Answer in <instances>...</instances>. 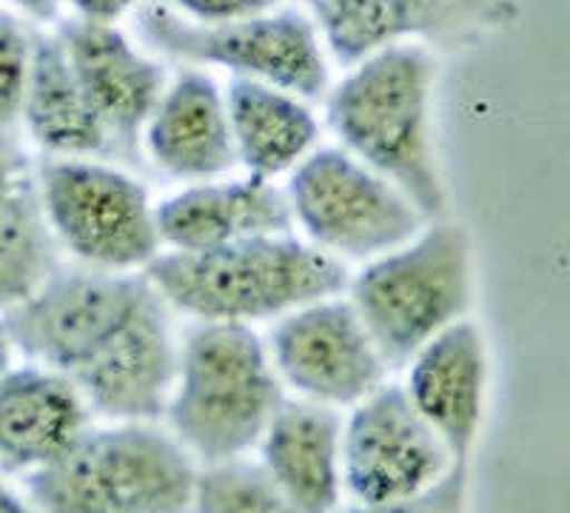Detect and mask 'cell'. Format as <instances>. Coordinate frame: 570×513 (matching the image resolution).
I'll use <instances>...</instances> for the list:
<instances>
[{
  "label": "cell",
  "mask_w": 570,
  "mask_h": 513,
  "mask_svg": "<svg viewBox=\"0 0 570 513\" xmlns=\"http://www.w3.org/2000/svg\"><path fill=\"white\" fill-rule=\"evenodd\" d=\"M0 325L12 348L69 379L95 414L149 423L169 408L177 377L169 306L146 274L55 272Z\"/></svg>",
  "instance_id": "1"
},
{
  "label": "cell",
  "mask_w": 570,
  "mask_h": 513,
  "mask_svg": "<svg viewBox=\"0 0 570 513\" xmlns=\"http://www.w3.org/2000/svg\"><path fill=\"white\" fill-rule=\"evenodd\" d=\"M436 60L422 43H394L351 66L328 98V126L345 151L394 182L425 217L445 189L431 144Z\"/></svg>",
  "instance_id": "2"
},
{
  "label": "cell",
  "mask_w": 570,
  "mask_h": 513,
  "mask_svg": "<svg viewBox=\"0 0 570 513\" xmlns=\"http://www.w3.org/2000/svg\"><path fill=\"white\" fill-rule=\"evenodd\" d=\"M146 277L166 306L203 323L248 325L328 299L348 283L343 263L292 235L212 251L157 254Z\"/></svg>",
  "instance_id": "3"
},
{
  "label": "cell",
  "mask_w": 570,
  "mask_h": 513,
  "mask_svg": "<svg viewBox=\"0 0 570 513\" xmlns=\"http://www.w3.org/2000/svg\"><path fill=\"white\" fill-rule=\"evenodd\" d=\"M283 405L266 345L248 325L203 323L177 357L169 399L175 440L206 465L240 460Z\"/></svg>",
  "instance_id": "4"
},
{
  "label": "cell",
  "mask_w": 570,
  "mask_h": 513,
  "mask_svg": "<svg viewBox=\"0 0 570 513\" xmlns=\"http://www.w3.org/2000/svg\"><path fill=\"white\" fill-rule=\"evenodd\" d=\"M38 513H186L197 468L175 436L149 423L89 428L27 480Z\"/></svg>",
  "instance_id": "5"
},
{
  "label": "cell",
  "mask_w": 570,
  "mask_h": 513,
  "mask_svg": "<svg viewBox=\"0 0 570 513\" xmlns=\"http://www.w3.org/2000/svg\"><path fill=\"white\" fill-rule=\"evenodd\" d=\"M351 306L385 365L414 359L471 306V248L462 228L440 220L368 260L351 283Z\"/></svg>",
  "instance_id": "6"
},
{
  "label": "cell",
  "mask_w": 570,
  "mask_h": 513,
  "mask_svg": "<svg viewBox=\"0 0 570 513\" xmlns=\"http://www.w3.org/2000/svg\"><path fill=\"white\" fill-rule=\"evenodd\" d=\"M137 29L157 52L191 63L223 66L303 100L323 98L328 66L317 27L299 12H266L232 23H195L166 7L142 9Z\"/></svg>",
  "instance_id": "7"
},
{
  "label": "cell",
  "mask_w": 570,
  "mask_h": 513,
  "mask_svg": "<svg viewBox=\"0 0 570 513\" xmlns=\"http://www.w3.org/2000/svg\"><path fill=\"white\" fill-rule=\"evenodd\" d=\"M43 215L55 240L100 272H129L157 257V208L135 177L104 162L52 157L38 169Z\"/></svg>",
  "instance_id": "8"
},
{
  "label": "cell",
  "mask_w": 570,
  "mask_h": 513,
  "mask_svg": "<svg viewBox=\"0 0 570 513\" xmlns=\"http://www.w3.org/2000/svg\"><path fill=\"white\" fill-rule=\"evenodd\" d=\"M288 206L320 251L351 260H376L422 231L425 215L343 149L312 151L294 169Z\"/></svg>",
  "instance_id": "9"
},
{
  "label": "cell",
  "mask_w": 570,
  "mask_h": 513,
  "mask_svg": "<svg viewBox=\"0 0 570 513\" xmlns=\"http://www.w3.org/2000/svg\"><path fill=\"white\" fill-rule=\"evenodd\" d=\"M456 462L411 405L405 388L380 385L343 431V482L360 505L422 496Z\"/></svg>",
  "instance_id": "10"
},
{
  "label": "cell",
  "mask_w": 570,
  "mask_h": 513,
  "mask_svg": "<svg viewBox=\"0 0 570 513\" xmlns=\"http://www.w3.org/2000/svg\"><path fill=\"white\" fill-rule=\"evenodd\" d=\"M272 363L277 377L317 405H360L385 374V359L354 306L331 297L279 317Z\"/></svg>",
  "instance_id": "11"
},
{
  "label": "cell",
  "mask_w": 570,
  "mask_h": 513,
  "mask_svg": "<svg viewBox=\"0 0 570 513\" xmlns=\"http://www.w3.org/2000/svg\"><path fill=\"white\" fill-rule=\"evenodd\" d=\"M343 66L394 43L454 46L502 14L505 0H305Z\"/></svg>",
  "instance_id": "12"
},
{
  "label": "cell",
  "mask_w": 570,
  "mask_h": 513,
  "mask_svg": "<svg viewBox=\"0 0 570 513\" xmlns=\"http://www.w3.org/2000/svg\"><path fill=\"white\" fill-rule=\"evenodd\" d=\"M58 38L111 149L135 157L140 135L166 91L163 69L111 23L66 20Z\"/></svg>",
  "instance_id": "13"
},
{
  "label": "cell",
  "mask_w": 570,
  "mask_h": 513,
  "mask_svg": "<svg viewBox=\"0 0 570 513\" xmlns=\"http://www.w3.org/2000/svg\"><path fill=\"white\" fill-rule=\"evenodd\" d=\"M157 235L175 251H212L257 237L288 235V197L263 177L206 180L157 206Z\"/></svg>",
  "instance_id": "14"
},
{
  "label": "cell",
  "mask_w": 570,
  "mask_h": 513,
  "mask_svg": "<svg viewBox=\"0 0 570 513\" xmlns=\"http://www.w3.org/2000/svg\"><path fill=\"white\" fill-rule=\"evenodd\" d=\"M411 405L440 436L456 465H465L482 420L485 348L471 323H456L411 359Z\"/></svg>",
  "instance_id": "15"
},
{
  "label": "cell",
  "mask_w": 570,
  "mask_h": 513,
  "mask_svg": "<svg viewBox=\"0 0 570 513\" xmlns=\"http://www.w3.org/2000/svg\"><path fill=\"white\" fill-rule=\"evenodd\" d=\"M89 405L66 377L35 368L9 371L0 379V468L35 471L55 460L89 431Z\"/></svg>",
  "instance_id": "16"
},
{
  "label": "cell",
  "mask_w": 570,
  "mask_h": 513,
  "mask_svg": "<svg viewBox=\"0 0 570 513\" xmlns=\"http://www.w3.org/2000/svg\"><path fill=\"white\" fill-rule=\"evenodd\" d=\"M142 135L151 160L180 180H214L237 162L226 100L217 83L195 69L177 75L163 91Z\"/></svg>",
  "instance_id": "17"
},
{
  "label": "cell",
  "mask_w": 570,
  "mask_h": 513,
  "mask_svg": "<svg viewBox=\"0 0 570 513\" xmlns=\"http://www.w3.org/2000/svg\"><path fill=\"white\" fill-rule=\"evenodd\" d=\"M263 445V471L299 513H331L343 482V428L325 405L283 403Z\"/></svg>",
  "instance_id": "18"
},
{
  "label": "cell",
  "mask_w": 570,
  "mask_h": 513,
  "mask_svg": "<svg viewBox=\"0 0 570 513\" xmlns=\"http://www.w3.org/2000/svg\"><path fill=\"white\" fill-rule=\"evenodd\" d=\"M55 235L38 175L9 131H0V312L38 292L55 268Z\"/></svg>",
  "instance_id": "19"
},
{
  "label": "cell",
  "mask_w": 570,
  "mask_h": 513,
  "mask_svg": "<svg viewBox=\"0 0 570 513\" xmlns=\"http://www.w3.org/2000/svg\"><path fill=\"white\" fill-rule=\"evenodd\" d=\"M234 151L252 177L297 169L317 144V120L303 98L257 80L234 78L226 95Z\"/></svg>",
  "instance_id": "20"
},
{
  "label": "cell",
  "mask_w": 570,
  "mask_h": 513,
  "mask_svg": "<svg viewBox=\"0 0 570 513\" xmlns=\"http://www.w3.org/2000/svg\"><path fill=\"white\" fill-rule=\"evenodd\" d=\"M35 144L55 157L104 155L111 149L104 124L86 98L60 38H35L23 115Z\"/></svg>",
  "instance_id": "21"
},
{
  "label": "cell",
  "mask_w": 570,
  "mask_h": 513,
  "mask_svg": "<svg viewBox=\"0 0 570 513\" xmlns=\"http://www.w3.org/2000/svg\"><path fill=\"white\" fill-rule=\"evenodd\" d=\"M197 513H299L263 465L220 462L197 474Z\"/></svg>",
  "instance_id": "22"
},
{
  "label": "cell",
  "mask_w": 570,
  "mask_h": 513,
  "mask_svg": "<svg viewBox=\"0 0 570 513\" xmlns=\"http://www.w3.org/2000/svg\"><path fill=\"white\" fill-rule=\"evenodd\" d=\"M35 40L12 14L0 12V131H12L23 115Z\"/></svg>",
  "instance_id": "23"
},
{
  "label": "cell",
  "mask_w": 570,
  "mask_h": 513,
  "mask_svg": "<svg viewBox=\"0 0 570 513\" xmlns=\"http://www.w3.org/2000/svg\"><path fill=\"white\" fill-rule=\"evenodd\" d=\"M468 505V471L454 465L431 491L391 505H356L343 513H465Z\"/></svg>",
  "instance_id": "24"
},
{
  "label": "cell",
  "mask_w": 570,
  "mask_h": 513,
  "mask_svg": "<svg viewBox=\"0 0 570 513\" xmlns=\"http://www.w3.org/2000/svg\"><path fill=\"white\" fill-rule=\"evenodd\" d=\"M175 3L195 23H232V20L272 12L279 0H175Z\"/></svg>",
  "instance_id": "25"
},
{
  "label": "cell",
  "mask_w": 570,
  "mask_h": 513,
  "mask_svg": "<svg viewBox=\"0 0 570 513\" xmlns=\"http://www.w3.org/2000/svg\"><path fill=\"white\" fill-rule=\"evenodd\" d=\"M80 20H95V23H115L117 18H124L126 12L140 3V0H66Z\"/></svg>",
  "instance_id": "26"
},
{
  "label": "cell",
  "mask_w": 570,
  "mask_h": 513,
  "mask_svg": "<svg viewBox=\"0 0 570 513\" xmlns=\"http://www.w3.org/2000/svg\"><path fill=\"white\" fill-rule=\"evenodd\" d=\"M7 3H12L14 9H20V12L29 14V18L52 20L55 14H58L60 0H7Z\"/></svg>",
  "instance_id": "27"
},
{
  "label": "cell",
  "mask_w": 570,
  "mask_h": 513,
  "mask_svg": "<svg viewBox=\"0 0 570 513\" xmlns=\"http://www.w3.org/2000/svg\"><path fill=\"white\" fill-rule=\"evenodd\" d=\"M0 513H38V507H29L27 502L18 500V496L0 482Z\"/></svg>",
  "instance_id": "28"
},
{
  "label": "cell",
  "mask_w": 570,
  "mask_h": 513,
  "mask_svg": "<svg viewBox=\"0 0 570 513\" xmlns=\"http://www.w3.org/2000/svg\"><path fill=\"white\" fill-rule=\"evenodd\" d=\"M9 354H12V343H9L3 325H0V379L9 374Z\"/></svg>",
  "instance_id": "29"
}]
</instances>
